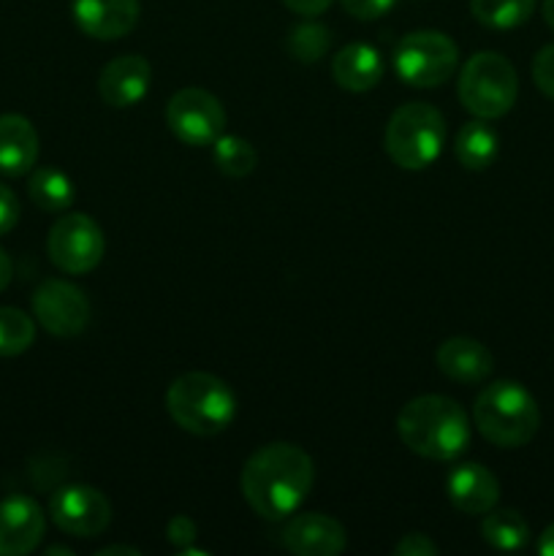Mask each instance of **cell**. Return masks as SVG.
<instances>
[{"mask_svg":"<svg viewBox=\"0 0 554 556\" xmlns=\"http://www.w3.org/2000/svg\"><path fill=\"white\" fill-rule=\"evenodd\" d=\"M242 494L250 508L266 521L297 514L315 483L313 459L293 443H269L255 451L242 467Z\"/></svg>","mask_w":554,"mask_h":556,"instance_id":"1","label":"cell"},{"mask_svg":"<svg viewBox=\"0 0 554 556\" xmlns=\"http://www.w3.org/2000/svg\"><path fill=\"white\" fill-rule=\"evenodd\" d=\"M402 445L432 462L459 459L470 445L465 407L443 394H424L407 402L396 418Z\"/></svg>","mask_w":554,"mask_h":556,"instance_id":"2","label":"cell"},{"mask_svg":"<svg viewBox=\"0 0 554 556\" xmlns=\"http://www.w3.org/2000/svg\"><path fill=\"white\" fill-rule=\"evenodd\" d=\"M166 413L182 432L215 438L237 418V396L212 372H185L168 386Z\"/></svg>","mask_w":554,"mask_h":556,"instance_id":"3","label":"cell"},{"mask_svg":"<svg viewBox=\"0 0 554 556\" xmlns=\"http://www.w3.org/2000/svg\"><path fill=\"white\" fill-rule=\"evenodd\" d=\"M473 421L481 438L498 448H521L541 429V407L516 380H494L476 396Z\"/></svg>","mask_w":554,"mask_h":556,"instance_id":"4","label":"cell"},{"mask_svg":"<svg viewBox=\"0 0 554 556\" xmlns=\"http://www.w3.org/2000/svg\"><path fill=\"white\" fill-rule=\"evenodd\" d=\"M443 144L445 117L432 103H405L386 123V155L405 172H424L432 166L443 152Z\"/></svg>","mask_w":554,"mask_h":556,"instance_id":"5","label":"cell"},{"mask_svg":"<svg viewBox=\"0 0 554 556\" xmlns=\"http://www.w3.org/2000/svg\"><path fill=\"white\" fill-rule=\"evenodd\" d=\"M456 92L473 117L498 119L514 109L519 76L511 60L500 52H478L462 65Z\"/></svg>","mask_w":554,"mask_h":556,"instance_id":"6","label":"cell"},{"mask_svg":"<svg viewBox=\"0 0 554 556\" xmlns=\"http://www.w3.org/2000/svg\"><path fill=\"white\" fill-rule=\"evenodd\" d=\"M394 74L405 85L429 90L440 87L459 68V47L440 30H413L400 38L391 54Z\"/></svg>","mask_w":554,"mask_h":556,"instance_id":"7","label":"cell"},{"mask_svg":"<svg viewBox=\"0 0 554 556\" xmlns=\"http://www.w3.org/2000/svg\"><path fill=\"white\" fill-rule=\"evenodd\" d=\"M49 261L65 275H87L96 269L106 253V239L101 226L85 212H65L49 228L47 237Z\"/></svg>","mask_w":554,"mask_h":556,"instance_id":"8","label":"cell"},{"mask_svg":"<svg viewBox=\"0 0 554 556\" xmlns=\"http://www.w3.org/2000/svg\"><path fill=\"white\" fill-rule=\"evenodd\" d=\"M166 125L182 144L212 147L226 134V109L212 92L185 87L166 103Z\"/></svg>","mask_w":554,"mask_h":556,"instance_id":"9","label":"cell"},{"mask_svg":"<svg viewBox=\"0 0 554 556\" xmlns=\"http://www.w3.org/2000/svg\"><path fill=\"white\" fill-rule=\"evenodd\" d=\"M33 315L52 337H79L90 326L92 307L87 293L68 280H43L33 293Z\"/></svg>","mask_w":554,"mask_h":556,"instance_id":"10","label":"cell"},{"mask_svg":"<svg viewBox=\"0 0 554 556\" xmlns=\"http://www.w3.org/2000/svg\"><path fill=\"white\" fill-rule=\"evenodd\" d=\"M54 527L71 538H98L112 525V503L96 486L71 483L58 489L49 500Z\"/></svg>","mask_w":554,"mask_h":556,"instance_id":"11","label":"cell"},{"mask_svg":"<svg viewBox=\"0 0 554 556\" xmlns=\"http://www.w3.org/2000/svg\"><path fill=\"white\" fill-rule=\"evenodd\" d=\"M47 532L41 505L27 494L0 500V556H27L38 548Z\"/></svg>","mask_w":554,"mask_h":556,"instance_id":"12","label":"cell"},{"mask_svg":"<svg viewBox=\"0 0 554 556\" xmlns=\"http://www.w3.org/2000/svg\"><path fill=\"white\" fill-rule=\"evenodd\" d=\"M282 546L297 556H337L345 552V527L326 514H299L280 532Z\"/></svg>","mask_w":554,"mask_h":556,"instance_id":"13","label":"cell"},{"mask_svg":"<svg viewBox=\"0 0 554 556\" xmlns=\"http://www.w3.org/2000/svg\"><path fill=\"white\" fill-rule=\"evenodd\" d=\"M76 27L96 41H117L128 36L141 14L139 0H74Z\"/></svg>","mask_w":554,"mask_h":556,"instance_id":"14","label":"cell"},{"mask_svg":"<svg viewBox=\"0 0 554 556\" xmlns=\"http://www.w3.org/2000/svg\"><path fill=\"white\" fill-rule=\"evenodd\" d=\"M152 85V65L141 54H123L103 65L98 76V96L114 109H130L144 101Z\"/></svg>","mask_w":554,"mask_h":556,"instance_id":"15","label":"cell"},{"mask_svg":"<svg viewBox=\"0 0 554 556\" xmlns=\"http://www.w3.org/2000/svg\"><path fill=\"white\" fill-rule=\"evenodd\" d=\"M445 494H449L451 505L462 514L483 516L498 505L500 481L489 467L478 465V462H465L449 472Z\"/></svg>","mask_w":554,"mask_h":556,"instance_id":"16","label":"cell"},{"mask_svg":"<svg viewBox=\"0 0 554 556\" xmlns=\"http://www.w3.org/2000/svg\"><path fill=\"white\" fill-rule=\"evenodd\" d=\"M435 362H438V369L445 378L462 386L483 383L494 369V358L489 348L473 340V337H449L438 348Z\"/></svg>","mask_w":554,"mask_h":556,"instance_id":"17","label":"cell"},{"mask_svg":"<svg viewBox=\"0 0 554 556\" xmlns=\"http://www.w3.org/2000/svg\"><path fill=\"white\" fill-rule=\"evenodd\" d=\"M38 161V134L22 114H0V174L25 177Z\"/></svg>","mask_w":554,"mask_h":556,"instance_id":"18","label":"cell"},{"mask_svg":"<svg viewBox=\"0 0 554 556\" xmlns=\"http://www.w3.org/2000/svg\"><path fill=\"white\" fill-rule=\"evenodd\" d=\"M331 76L337 87L348 92H367L383 79V58L367 41H353L342 47L331 60Z\"/></svg>","mask_w":554,"mask_h":556,"instance_id":"19","label":"cell"},{"mask_svg":"<svg viewBox=\"0 0 554 556\" xmlns=\"http://www.w3.org/2000/svg\"><path fill=\"white\" fill-rule=\"evenodd\" d=\"M500 152V136L498 130L489 125V119H470L456 130L454 139V155L470 172H483L498 161Z\"/></svg>","mask_w":554,"mask_h":556,"instance_id":"20","label":"cell"},{"mask_svg":"<svg viewBox=\"0 0 554 556\" xmlns=\"http://www.w3.org/2000/svg\"><path fill=\"white\" fill-rule=\"evenodd\" d=\"M481 535L498 552H519L530 541V525H527L519 510L492 508L489 514H483Z\"/></svg>","mask_w":554,"mask_h":556,"instance_id":"21","label":"cell"},{"mask_svg":"<svg viewBox=\"0 0 554 556\" xmlns=\"http://www.w3.org/2000/svg\"><path fill=\"white\" fill-rule=\"evenodd\" d=\"M27 190H30L33 204L43 212H65L71 210V204H74L76 199L74 182H71L68 174L52 166L36 168V172L30 174Z\"/></svg>","mask_w":554,"mask_h":556,"instance_id":"22","label":"cell"},{"mask_svg":"<svg viewBox=\"0 0 554 556\" xmlns=\"http://www.w3.org/2000/svg\"><path fill=\"white\" fill-rule=\"evenodd\" d=\"M536 11V0H470V14L489 30H514Z\"/></svg>","mask_w":554,"mask_h":556,"instance_id":"23","label":"cell"},{"mask_svg":"<svg viewBox=\"0 0 554 556\" xmlns=\"http://www.w3.org/2000/svg\"><path fill=\"white\" fill-rule=\"evenodd\" d=\"M212 157H215L217 172L226 174L231 179H242L255 172L259 166V152L248 139L234 134H223L221 139L212 144Z\"/></svg>","mask_w":554,"mask_h":556,"instance_id":"24","label":"cell"},{"mask_svg":"<svg viewBox=\"0 0 554 556\" xmlns=\"http://www.w3.org/2000/svg\"><path fill=\"white\" fill-rule=\"evenodd\" d=\"M36 340V320L16 307H0V358L25 353Z\"/></svg>","mask_w":554,"mask_h":556,"instance_id":"25","label":"cell"},{"mask_svg":"<svg viewBox=\"0 0 554 556\" xmlns=\"http://www.w3.org/2000/svg\"><path fill=\"white\" fill-rule=\"evenodd\" d=\"M331 47V30L320 22H299L291 33H288V52L299 63H318L326 58Z\"/></svg>","mask_w":554,"mask_h":556,"instance_id":"26","label":"cell"},{"mask_svg":"<svg viewBox=\"0 0 554 556\" xmlns=\"http://www.w3.org/2000/svg\"><path fill=\"white\" fill-rule=\"evenodd\" d=\"M532 81L549 101H554V43L538 49L536 60H532Z\"/></svg>","mask_w":554,"mask_h":556,"instance_id":"27","label":"cell"},{"mask_svg":"<svg viewBox=\"0 0 554 556\" xmlns=\"http://www.w3.org/2000/svg\"><path fill=\"white\" fill-rule=\"evenodd\" d=\"M400 0H342V9L362 22H375L389 14Z\"/></svg>","mask_w":554,"mask_h":556,"instance_id":"28","label":"cell"},{"mask_svg":"<svg viewBox=\"0 0 554 556\" xmlns=\"http://www.w3.org/2000/svg\"><path fill=\"white\" fill-rule=\"evenodd\" d=\"M166 538L174 548H179V552L188 546H193V541L199 538L196 521L190 519V516H182V514L174 516V519L166 525Z\"/></svg>","mask_w":554,"mask_h":556,"instance_id":"29","label":"cell"},{"mask_svg":"<svg viewBox=\"0 0 554 556\" xmlns=\"http://www.w3.org/2000/svg\"><path fill=\"white\" fill-rule=\"evenodd\" d=\"M440 548L424 532H407L402 535V541L394 546V556H438Z\"/></svg>","mask_w":554,"mask_h":556,"instance_id":"30","label":"cell"},{"mask_svg":"<svg viewBox=\"0 0 554 556\" xmlns=\"http://www.w3.org/2000/svg\"><path fill=\"white\" fill-rule=\"evenodd\" d=\"M16 223H20V199L14 190L0 182V237L14 231Z\"/></svg>","mask_w":554,"mask_h":556,"instance_id":"31","label":"cell"},{"mask_svg":"<svg viewBox=\"0 0 554 556\" xmlns=\"http://www.w3.org/2000/svg\"><path fill=\"white\" fill-rule=\"evenodd\" d=\"M282 3H286L288 11L302 16V20H315V16H320L324 11H329V5L335 3V0H282Z\"/></svg>","mask_w":554,"mask_h":556,"instance_id":"32","label":"cell"},{"mask_svg":"<svg viewBox=\"0 0 554 556\" xmlns=\"http://www.w3.org/2000/svg\"><path fill=\"white\" fill-rule=\"evenodd\" d=\"M538 554L554 556V525H549L538 538Z\"/></svg>","mask_w":554,"mask_h":556,"instance_id":"33","label":"cell"},{"mask_svg":"<svg viewBox=\"0 0 554 556\" xmlns=\"http://www.w3.org/2000/svg\"><path fill=\"white\" fill-rule=\"evenodd\" d=\"M11 275H14V266H11V258L5 255V250L0 248V291H5V288H9Z\"/></svg>","mask_w":554,"mask_h":556,"instance_id":"34","label":"cell"},{"mask_svg":"<svg viewBox=\"0 0 554 556\" xmlns=\"http://www.w3.org/2000/svg\"><path fill=\"white\" fill-rule=\"evenodd\" d=\"M112 554H130V556H139L141 552H139V548H134V546H103L101 552H98V556H112Z\"/></svg>","mask_w":554,"mask_h":556,"instance_id":"35","label":"cell"},{"mask_svg":"<svg viewBox=\"0 0 554 556\" xmlns=\"http://www.w3.org/2000/svg\"><path fill=\"white\" fill-rule=\"evenodd\" d=\"M543 20L554 30V0H543Z\"/></svg>","mask_w":554,"mask_h":556,"instance_id":"36","label":"cell"},{"mask_svg":"<svg viewBox=\"0 0 554 556\" xmlns=\"http://www.w3.org/2000/svg\"><path fill=\"white\" fill-rule=\"evenodd\" d=\"M47 554H49V556H54V554H65V556H71L74 552H71V548H63V546H49V548H47Z\"/></svg>","mask_w":554,"mask_h":556,"instance_id":"37","label":"cell"}]
</instances>
